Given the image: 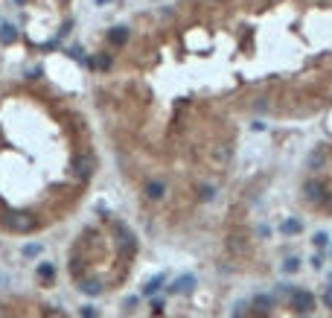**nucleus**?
<instances>
[{
    "label": "nucleus",
    "instance_id": "obj_1",
    "mask_svg": "<svg viewBox=\"0 0 332 318\" xmlns=\"http://www.w3.org/2000/svg\"><path fill=\"white\" fill-rule=\"evenodd\" d=\"M3 222H6V228H9L12 234H29V231L35 228V216H32V213H23V210L9 213Z\"/></svg>",
    "mask_w": 332,
    "mask_h": 318
},
{
    "label": "nucleus",
    "instance_id": "obj_2",
    "mask_svg": "<svg viewBox=\"0 0 332 318\" xmlns=\"http://www.w3.org/2000/svg\"><path fill=\"white\" fill-rule=\"evenodd\" d=\"M315 295L312 292H306V289H295L292 292V310H297L300 316H306V313H312L315 310Z\"/></svg>",
    "mask_w": 332,
    "mask_h": 318
},
{
    "label": "nucleus",
    "instance_id": "obj_3",
    "mask_svg": "<svg viewBox=\"0 0 332 318\" xmlns=\"http://www.w3.org/2000/svg\"><path fill=\"white\" fill-rule=\"evenodd\" d=\"M93 167H96V161H93V155H87V152L73 161V172H76L79 178H90V175H93Z\"/></svg>",
    "mask_w": 332,
    "mask_h": 318
},
{
    "label": "nucleus",
    "instance_id": "obj_4",
    "mask_svg": "<svg viewBox=\"0 0 332 318\" xmlns=\"http://www.w3.org/2000/svg\"><path fill=\"white\" fill-rule=\"evenodd\" d=\"M192 286H195V278H192V275H181V278H175V281H172L169 292H175V295H190V292H192Z\"/></svg>",
    "mask_w": 332,
    "mask_h": 318
},
{
    "label": "nucleus",
    "instance_id": "obj_5",
    "mask_svg": "<svg viewBox=\"0 0 332 318\" xmlns=\"http://www.w3.org/2000/svg\"><path fill=\"white\" fill-rule=\"evenodd\" d=\"M117 234H120V245H122L125 251H134V245H137V243H134V234H131L125 225H117Z\"/></svg>",
    "mask_w": 332,
    "mask_h": 318
},
{
    "label": "nucleus",
    "instance_id": "obj_6",
    "mask_svg": "<svg viewBox=\"0 0 332 318\" xmlns=\"http://www.w3.org/2000/svg\"><path fill=\"white\" fill-rule=\"evenodd\" d=\"M166 283V275L160 272V275H155V278H149L146 281V286H143V295H155V292H160V286Z\"/></svg>",
    "mask_w": 332,
    "mask_h": 318
},
{
    "label": "nucleus",
    "instance_id": "obj_7",
    "mask_svg": "<svg viewBox=\"0 0 332 318\" xmlns=\"http://www.w3.org/2000/svg\"><path fill=\"white\" fill-rule=\"evenodd\" d=\"M108 41L111 44H125L128 41V26H114V29H108Z\"/></svg>",
    "mask_w": 332,
    "mask_h": 318
},
{
    "label": "nucleus",
    "instance_id": "obj_8",
    "mask_svg": "<svg viewBox=\"0 0 332 318\" xmlns=\"http://www.w3.org/2000/svg\"><path fill=\"white\" fill-rule=\"evenodd\" d=\"M303 190H306V199H309V202H315V205H321V202L327 199V196H324V187H321V184H312V181H309Z\"/></svg>",
    "mask_w": 332,
    "mask_h": 318
},
{
    "label": "nucleus",
    "instance_id": "obj_9",
    "mask_svg": "<svg viewBox=\"0 0 332 318\" xmlns=\"http://www.w3.org/2000/svg\"><path fill=\"white\" fill-rule=\"evenodd\" d=\"M79 292L96 298V295H102V283H99V281H79Z\"/></svg>",
    "mask_w": 332,
    "mask_h": 318
},
{
    "label": "nucleus",
    "instance_id": "obj_10",
    "mask_svg": "<svg viewBox=\"0 0 332 318\" xmlns=\"http://www.w3.org/2000/svg\"><path fill=\"white\" fill-rule=\"evenodd\" d=\"M17 41V29L12 26V23H0V44H15Z\"/></svg>",
    "mask_w": 332,
    "mask_h": 318
},
{
    "label": "nucleus",
    "instance_id": "obj_11",
    "mask_svg": "<svg viewBox=\"0 0 332 318\" xmlns=\"http://www.w3.org/2000/svg\"><path fill=\"white\" fill-rule=\"evenodd\" d=\"M163 193H166V184H163L160 178L149 181V187H146V196H149V199H163Z\"/></svg>",
    "mask_w": 332,
    "mask_h": 318
},
{
    "label": "nucleus",
    "instance_id": "obj_12",
    "mask_svg": "<svg viewBox=\"0 0 332 318\" xmlns=\"http://www.w3.org/2000/svg\"><path fill=\"white\" fill-rule=\"evenodd\" d=\"M280 231H283L286 237H295V234L303 231V222H300V219H286V222L280 225Z\"/></svg>",
    "mask_w": 332,
    "mask_h": 318
},
{
    "label": "nucleus",
    "instance_id": "obj_13",
    "mask_svg": "<svg viewBox=\"0 0 332 318\" xmlns=\"http://www.w3.org/2000/svg\"><path fill=\"white\" fill-rule=\"evenodd\" d=\"M271 304H274V301H271L268 295H257V301H254V307H257L260 313H268V310H271Z\"/></svg>",
    "mask_w": 332,
    "mask_h": 318
},
{
    "label": "nucleus",
    "instance_id": "obj_14",
    "mask_svg": "<svg viewBox=\"0 0 332 318\" xmlns=\"http://www.w3.org/2000/svg\"><path fill=\"white\" fill-rule=\"evenodd\" d=\"M297 269H300V260H297V257H286V263H283V272H286V275H295Z\"/></svg>",
    "mask_w": 332,
    "mask_h": 318
},
{
    "label": "nucleus",
    "instance_id": "obj_15",
    "mask_svg": "<svg viewBox=\"0 0 332 318\" xmlns=\"http://www.w3.org/2000/svg\"><path fill=\"white\" fill-rule=\"evenodd\" d=\"M52 275H55V269H52L50 263H41V266H38V278H41V281H52Z\"/></svg>",
    "mask_w": 332,
    "mask_h": 318
},
{
    "label": "nucleus",
    "instance_id": "obj_16",
    "mask_svg": "<svg viewBox=\"0 0 332 318\" xmlns=\"http://www.w3.org/2000/svg\"><path fill=\"white\" fill-rule=\"evenodd\" d=\"M213 193H216V190H213V184H201V187H198V199H201V202H210V199H213Z\"/></svg>",
    "mask_w": 332,
    "mask_h": 318
},
{
    "label": "nucleus",
    "instance_id": "obj_17",
    "mask_svg": "<svg viewBox=\"0 0 332 318\" xmlns=\"http://www.w3.org/2000/svg\"><path fill=\"white\" fill-rule=\"evenodd\" d=\"M324 161H327V155H324V149H318V152H315V155L309 158V164H312V167H324Z\"/></svg>",
    "mask_w": 332,
    "mask_h": 318
},
{
    "label": "nucleus",
    "instance_id": "obj_18",
    "mask_svg": "<svg viewBox=\"0 0 332 318\" xmlns=\"http://www.w3.org/2000/svg\"><path fill=\"white\" fill-rule=\"evenodd\" d=\"M312 243H315V245H318V248H324V245H327V243H330V234H324V231H318V234H315V240H312Z\"/></svg>",
    "mask_w": 332,
    "mask_h": 318
},
{
    "label": "nucleus",
    "instance_id": "obj_19",
    "mask_svg": "<svg viewBox=\"0 0 332 318\" xmlns=\"http://www.w3.org/2000/svg\"><path fill=\"white\" fill-rule=\"evenodd\" d=\"M38 254H41V245H38V243H35V245H26V248H23V257H38Z\"/></svg>",
    "mask_w": 332,
    "mask_h": 318
},
{
    "label": "nucleus",
    "instance_id": "obj_20",
    "mask_svg": "<svg viewBox=\"0 0 332 318\" xmlns=\"http://www.w3.org/2000/svg\"><path fill=\"white\" fill-rule=\"evenodd\" d=\"M79 316H82V318H96V307H90V304H87V307H82V310H79Z\"/></svg>",
    "mask_w": 332,
    "mask_h": 318
},
{
    "label": "nucleus",
    "instance_id": "obj_21",
    "mask_svg": "<svg viewBox=\"0 0 332 318\" xmlns=\"http://www.w3.org/2000/svg\"><path fill=\"white\" fill-rule=\"evenodd\" d=\"M93 64H96V67H102V70H105V67H111V56H99V58H96V61H93Z\"/></svg>",
    "mask_w": 332,
    "mask_h": 318
},
{
    "label": "nucleus",
    "instance_id": "obj_22",
    "mask_svg": "<svg viewBox=\"0 0 332 318\" xmlns=\"http://www.w3.org/2000/svg\"><path fill=\"white\" fill-rule=\"evenodd\" d=\"M70 56H73L76 61H85V53H82V50H70Z\"/></svg>",
    "mask_w": 332,
    "mask_h": 318
},
{
    "label": "nucleus",
    "instance_id": "obj_23",
    "mask_svg": "<svg viewBox=\"0 0 332 318\" xmlns=\"http://www.w3.org/2000/svg\"><path fill=\"white\" fill-rule=\"evenodd\" d=\"M0 318H9V313H6V310H0Z\"/></svg>",
    "mask_w": 332,
    "mask_h": 318
},
{
    "label": "nucleus",
    "instance_id": "obj_24",
    "mask_svg": "<svg viewBox=\"0 0 332 318\" xmlns=\"http://www.w3.org/2000/svg\"><path fill=\"white\" fill-rule=\"evenodd\" d=\"M96 3H99V6H102V3H111V0H96Z\"/></svg>",
    "mask_w": 332,
    "mask_h": 318
}]
</instances>
